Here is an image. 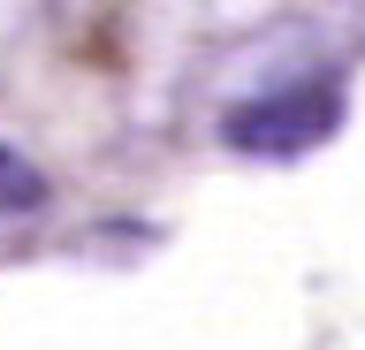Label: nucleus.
I'll list each match as a JSON object with an SVG mask.
<instances>
[{
  "label": "nucleus",
  "instance_id": "2",
  "mask_svg": "<svg viewBox=\"0 0 365 350\" xmlns=\"http://www.w3.org/2000/svg\"><path fill=\"white\" fill-rule=\"evenodd\" d=\"M38 198H46L38 168H31V160H16V153L0 145V206H38Z\"/></svg>",
  "mask_w": 365,
  "mask_h": 350
},
{
  "label": "nucleus",
  "instance_id": "1",
  "mask_svg": "<svg viewBox=\"0 0 365 350\" xmlns=\"http://www.w3.org/2000/svg\"><path fill=\"white\" fill-rule=\"evenodd\" d=\"M335 130H342V92L327 76H297V84L251 92V99H236L221 115V138L236 145V153H267V160L312 153V145H327Z\"/></svg>",
  "mask_w": 365,
  "mask_h": 350
}]
</instances>
